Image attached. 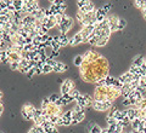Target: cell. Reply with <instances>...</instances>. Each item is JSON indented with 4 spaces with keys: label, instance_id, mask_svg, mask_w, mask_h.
<instances>
[{
    "label": "cell",
    "instance_id": "1",
    "mask_svg": "<svg viewBox=\"0 0 146 133\" xmlns=\"http://www.w3.org/2000/svg\"><path fill=\"white\" fill-rule=\"evenodd\" d=\"M82 56H83V63L79 67V73L83 81L98 84L100 80L110 75V66L107 59L99 52L89 50Z\"/></svg>",
    "mask_w": 146,
    "mask_h": 133
},
{
    "label": "cell",
    "instance_id": "2",
    "mask_svg": "<svg viewBox=\"0 0 146 133\" xmlns=\"http://www.w3.org/2000/svg\"><path fill=\"white\" fill-rule=\"evenodd\" d=\"M119 97H122L121 90L116 88V87H107V86H96L93 94L94 102H112L113 103Z\"/></svg>",
    "mask_w": 146,
    "mask_h": 133
},
{
    "label": "cell",
    "instance_id": "3",
    "mask_svg": "<svg viewBox=\"0 0 146 133\" xmlns=\"http://www.w3.org/2000/svg\"><path fill=\"white\" fill-rule=\"evenodd\" d=\"M40 110H42L43 115L46 120L51 116H61L63 114L62 108H60L58 105H56L52 102H50L49 98H45L42 102V108H40Z\"/></svg>",
    "mask_w": 146,
    "mask_h": 133
},
{
    "label": "cell",
    "instance_id": "4",
    "mask_svg": "<svg viewBox=\"0 0 146 133\" xmlns=\"http://www.w3.org/2000/svg\"><path fill=\"white\" fill-rule=\"evenodd\" d=\"M106 20H107L110 29H111V33L119 31V30L125 28L127 22L124 20H122V18H119V17H117V16H107Z\"/></svg>",
    "mask_w": 146,
    "mask_h": 133
},
{
    "label": "cell",
    "instance_id": "5",
    "mask_svg": "<svg viewBox=\"0 0 146 133\" xmlns=\"http://www.w3.org/2000/svg\"><path fill=\"white\" fill-rule=\"evenodd\" d=\"M72 26H73V20H72V17H70L68 15H63L61 22L58 23V29H60V31H61L62 35H66V34L68 33V30L72 28Z\"/></svg>",
    "mask_w": 146,
    "mask_h": 133
},
{
    "label": "cell",
    "instance_id": "6",
    "mask_svg": "<svg viewBox=\"0 0 146 133\" xmlns=\"http://www.w3.org/2000/svg\"><path fill=\"white\" fill-rule=\"evenodd\" d=\"M93 102H94L93 97L89 96V94H86V93H80L76 99L77 105H79V107H82L83 109L90 108L91 105H93Z\"/></svg>",
    "mask_w": 146,
    "mask_h": 133
},
{
    "label": "cell",
    "instance_id": "7",
    "mask_svg": "<svg viewBox=\"0 0 146 133\" xmlns=\"http://www.w3.org/2000/svg\"><path fill=\"white\" fill-rule=\"evenodd\" d=\"M77 5H78V11L83 12V13H88V12H93L95 11L96 9H95V5L89 0H79L78 3H77Z\"/></svg>",
    "mask_w": 146,
    "mask_h": 133
},
{
    "label": "cell",
    "instance_id": "8",
    "mask_svg": "<svg viewBox=\"0 0 146 133\" xmlns=\"http://www.w3.org/2000/svg\"><path fill=\"white\" fill-rule=\"evenodd\" d=\"M36 110L38 109H35L32 104H26V105L22 107V115H23V117L27 119V120L33 121V117L35 115Z\"/></svg>",
    "mask_w": 146,
    "mask_h": 133
},
{
    "label": "cell",
    "instance_id": "9",
    "mask_svg": "<svg viewBox=\"0 0 146 133\" xmlns=\"http://www.w3.org/2000/svg\"><path fill=\"white\" fill-rule=\"evenodd\" d=\"M91 108L95 109L96 111H107L113 108V103L112 102H93Z\"/></svg>",
    "mask_w": 146,
    "mask_h": 133
},
{
    "label": "cell",
    "instance_id": "10",
    "mask_svg": "<svg viewBox=\"0 0 146 133\" xmlns=\"http://www.w3.org/2000/svg\"><path fill=\"white\" fill-rule=\"evenodd\" d=\"M74 88H76L74 82H73L72 80H70V79H67V80H65L62 82L60 91H61V94H68L72 90H74Z\"/></svg>",
    "mask_w": 146,
    "mask_h": 133
},
{
    "label": "cell",
    "instance_id": "11",
    "mask_svg": "<svg viewBox=\"0 0 146 133\" xmlns=\"http://www.w3.org/2000/svg\"><path fill=\"white\" fill-rule=\"evenodd\" d=\"M56 41H57V44H58V46L60 47H65L66 45L70 44V39H68V36L67 35H57L56 36Z\"/></svg>",
    "mask_w": 146,
    "mask_h": 133
},
{
    "label": "cell",
    "instance_id": "12",
    "mask_svg": "<svg viewBox=\"0 0 146 133\" xmlns=\"http://www.w3.org/2000/svg\"><path fill=\"white\" fill-rule=\"evenodd\" d=\"M73 113V111H72ZM85 117L84 111H79V113H73V117H72V123L76 125V123H79L80 121H83Z\"/></svg>",
    "mask_w": 146,
    "mask_h": 133
},
{
    "label": "cell",
    "instance_id": "13",
    "mask_svg": "<svg viewBox=\"0 0 146 133\" xmlns=\"http://www.w3.org/2000/svg\"><path fill=\"white\" fill-rule=\"evenodd\" d=\"M82 43H84L83 38H82L78 33H77L76 35H73V38L70 39V45H72V46H76V45H79Z\"/></svg>",
    "mask_w": 146,
    "mask_h": 133
},
{
    "label": "cell",
    "instance_id": "14",
    "mask_svg": "<svg viewBox=\"0 0 146 133\" xmlns=\"http://www.w3.org/2000/svg\"><path fill=\"white\" fill-rule=\"evenodd\" d=\"M67 69H68V67L66 66L65 63L57 62L56 64H55V67H54V73H62V71H66Z\"/></svg>",
    "mask_w": 146,
    "mask_h": 133
},
{
    "label": "cell",
    "instance_id": "15",
    "mask_svg": "<svg viewBox=\"0 0 146 133\" xmlns=\"http://www.w3.org/2000/svg\"><path fill=\"white\" fill-rule=\"evenodd\" d=\"M110 38H111V36H99V38H98V43H96V46H99V47L105 46V45L108 43Z\"/></svg>",
    "mask_w": 146,
    "mask_h": 133
},
{
    "label": "cell",
    "instance_id": "16",
    "mask_svg": "<svg viewBox=\"0 0 146 133\" xmlns=\"http://www.w3.org/2000/svg\"><path fill=\"white\" fill-rule=\"evenodd\" d=\"M102 128L96 123H90L89 125V133H101Z\"/></svg>",
    "mask_w": 146,
    "mask_h": 133
},
{
    "label": "cell",
    "instance_id": "17",
    "mask_svg": "<svg viewBox=\"0 0 146 133\" xmlns=\"http://www.w3.org/2000/svg\"><path fill=\"white\" fill-rule=\"evenodd\" d=\"M145 61V57H141V56H136L134 59H133V67H141L143 63Z\"/></svg>",
    "mask_w": 146,
    "mask_h": 133
},
{
    "label": "cell",
    "instance_id": "18",
    "mask_svg": "<svg viewBox=\"0 0 146 133\" xmlns=\"http://www.w3.org/2000/svg\"><path fill=\"white\" fill-rule=\"evenodd\" d=\"M134 4H135L136 7L140 9L141 11L146 10V0H136V1H134Z\"/></svg>",
    "mask_w": 146,
    "mask_h": 133
},
{
    "label": "cell",
    "instance_id": "19",
    "mask_svg": "<svg viewBox=\"0 0 146 133\" xmlns=\"http://www.w3.org/2000/svg\"><path fill=\"white\" fill-rule=\"evenodd\" d=\"M42 70H43V74H48V73H52L54 71V68L48 66V64H44V67L42 68Z\"/></svg>",
    "mask_w": 146,
    "mask_h": 133
},
{
    "label": "cell",
    "instance_id": "20",
    "mask_svg": "<svg viewBox=\"0 0 146 133\" xmlns=\"http://www.w3.org/2000/svg\"><path fill=\"white\" fill-rule=\"evenodd\" d=\"M82 63H83V56H77L74 58V64H76L77 67H80Z\"/></svg>",
    "mask_w": 146,
    "mask_h": 133
},
{
    "label": "cell",
    "instance_id": "21",
    "mask_svg": "<svg viewBox=\"0 0 146 133\" xmlns=\"http://www.w3.org/2000/svg\"><path fill=\"white\" fill-rule=\"evenodd\" d=\"M10 66V68L12 70H20V64H18V62H13V63H10L9 64Z\"/></svg>",
    "mask_w": 146,
    "mask_h": 133
},
{
    "label": "cell",
    "instance_id": "22",
    "mask_svg": "<svg viewBox=\"0 0 146 133\" xmlns=\"http://www.w3.org/2000/svg\"><path fill=\"white\" fill-rule=\"evenodd\" d=\"M60 96H61V94H60ZM60 96H58V94H52V96H50V97H48V98L50 99V102L56 103L57 100H58V98H60Z\"/></svg>",
    "mask_w": 146,
    "mask_h": 133
},
{
    "label": "cell",
    "instance_id": "23",
    "mask_svg": "<svg viewBox=\"0 0 146 133\" xmlns=\"http://www.w3.org/2000/svg\"><path fill=\"white\" fill-rule=\"evenodd\" d=\"M3 110H4V105L1 103V100H0V116H1V114H3Z\"/></svg>",
    "mask_w": 146,
    "mask_h": 133
},
{
    "label": "cell",
    "instance_id": "24",
    "mask_svg": "<svg viewBox=\"0 0 146 133\" xmlns=\"http://www.w3.org/2000/svg\"><path fill=\"white\" fill-rule=\"evenodd\" d=\"M1 98H3V92L0 91V100H1Z\"/></svg>",
    "mask_w": 146,
    "mask_h": 133
}]
</instances>
